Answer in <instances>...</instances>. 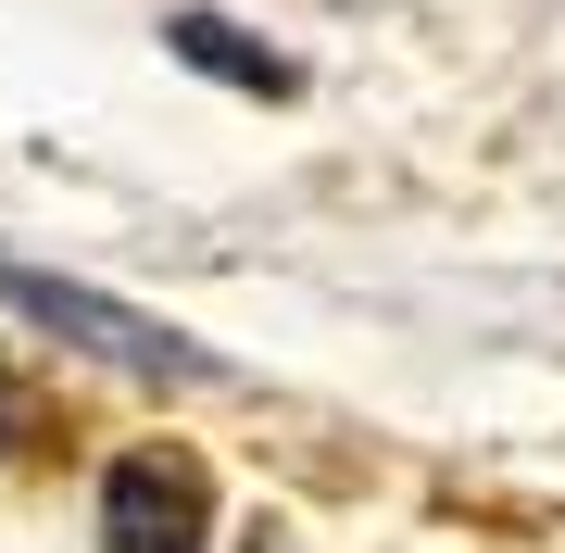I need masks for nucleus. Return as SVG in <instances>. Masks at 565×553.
Wrapping results in <instances>:
<instances>
[{
    "label": "nucleus",
    "mask_w": 565,
    "mask_h": 553,
    "mask_svg": "<svg viewBox=\"0 0 565 553\" xmlns=\"http://www.w3.org/2000/svg\"><path fill=\"white\" fill-rule=\"evenodd\" d=\"M0 302H25L39 328H63L76 352H102V365H139V377H163V390L214 377V352H202V340L151 328V315H126V302H88V289H63V277H39V265H13V252H0Z\"/></svg>",
    "instance_id": "1"
},
{
    "label": "nucleus",
    "mask_w": 565,
    "mask_h": 553,
    "mask_svg": "<svg viewBox=\"0 0 565 553\" xmlns=\"http://www.w3.org/2000/svg\"><path fill=\"white\" fill-rule=\"evenodd\" d=\"M214 541V478L189 453H114L102 466V553H202Z\"/></svg>",
    "instance_id": "2"
},
{
    "label": "nucleus",
    "mask_w": 565,
    "mask_h": 553,
    "mask_svg": "<svg viewBox=\"0 0 565 553\" xmlns=\"http://www.w3.org/2000/svg\"><path fill=\"white\" fill-rule=\"evenodd\" d=\"M163 39H177V63H202V76H226V88H252V102H289V51H264L252 25H226V13H177L163 25Z\"/></svg>",
    "instance_id": "3"
},
{
    "label": "nucleus",
    "mask_w": 565,
    "mask_h": 553,
    "mask_svg": "<svg viewBox=\"0 0 565 553\" xmlns=\"http://www.w3.org/2000/svg\"><path fill=\"white\" fill-rule=\"evenodd\" d=\"M13 415H25V390H13V377H0V440H13Z\"/></svg>",
    "instance_id": "4"
}]
</instances>
